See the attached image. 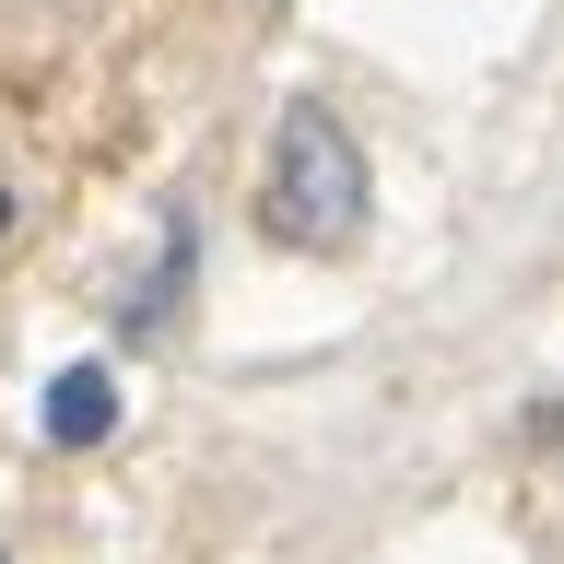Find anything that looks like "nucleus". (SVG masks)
I'll list each match as a JSON object with an SVG mask.
<instances>
[{"mask_svg": "<svg viewBox=\"0 0 564 564\" xmlns=\"http://www.w3.org/2000/svg\"><path fill=\"white\" fill-rule=\"evenodd\" d=\"M259 224H271V247H306V259L352 247V224H365V153H352V130L329 106H282L271 176H259Z\"/></svg>", "mask_w": 564, "mask_h": 564, "instance_id": "obj_1", "label": "nucleus"}, {"mask_svg": "<svg viewBox=\"0 0 564 564\" xmlns=\"http://www.w3.org/2000/svg\"><path fill=\"white\" fill-rule=\"evenodd\" d=\"M106 435H118V377L106 365L47 377V447H106Z\"/></svg>", "mask_w": 564, "mask_h": 564, "instance_id": "obj_2", "label": "nucleus"}, {"mask_svg": "<svg viewBox=\"0 0 564 564\" xmlns=\"http://www.w3.org/2000/svg\"><path fill=\"white\" fill-rule=\"evenodd\" d=\"M0 236H12V188H0Z\"/></svg>", "mask_w": 564, "mask_h": 564, "instance_id": "obj_3", "label": "nucleus"}]
</instances>
